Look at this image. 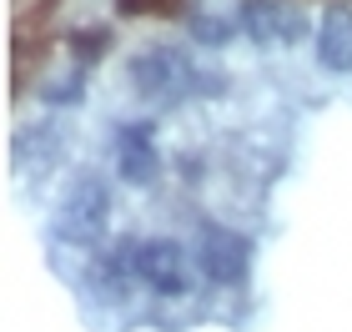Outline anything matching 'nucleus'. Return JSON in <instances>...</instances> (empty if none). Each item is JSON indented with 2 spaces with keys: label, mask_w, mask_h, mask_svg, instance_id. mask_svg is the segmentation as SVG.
I'll use <instances>...</instances> for the list:
<instances>
[{
  "label": "nucleus",
  "mask_w": 352,
  "mask_h": 332,
  "mask_svg": "<svg viewBox=\"0 0 352 332\" xmlns=\"http://www.w3.org/2000/svg\"><path fill=\"white\" fill-rule=\"evenodd\" d=\"M106 221H111V186L96 177V171H86V177H76L66 192H60L56 212H51V232H56V242L86 247L106 232Z\"/></svg>",
  "instance_id": "1"
},
{
  "label": "nucleus",
  "mask_w": 352,
  "mask_h": 332,
  "mask_svg": "<svg viewBox=\"0 0 352 332\" xmlns=\"http://www.w3.org/2000/svg\"><path fill=\"white\" fill-rule=\"evenodd\" d=\"M131 86L141 101H182L197 86V66L182 45L171 41H151L131 56Z\"/></svg>",
  "instance_id": "2"
},
{
  "label": "nucleus",
  "mask_w": 352,
  "mask_h": 332,
  "mask_svg": "<svg viewBox=\"0 0 352 332\" xmlns=\"http://www.w3.org/2000/svg\"><path fill=\"white\" fill-rule=\"evenodd\" d=\"M136 277L146 282L151 292H162V297H186L191 282H197V267H191L182 242H171V236H151V242L136 247Z\"/></svg>",
  "instance_id": "3"
},
{
  "label": "nucleus",
  "mask_w": 352,
  "mask_h": 332,
  "mask_svg": "<svg viewBox=\"0 0 352 332\" xmlns=\"http://www.w3.org/2000/svg\"><path fill=\"white\" fill-rule=\"evenodd\" d=\"M197 267L212 282H221V287H236V282H247V272H252V242L232 227L206 221L201 236H197Z\"/></svg>",
  "instance_id": "4"
},
{
  "label": "nucleus",
  "mask_w": 352,
  "mask_h": 332,
  "mask_svg": "<svg viewBox=\"0 0 352 332\" xmlns=\"http://www.w3.org/2000/svg\"><path fill=\"white\" fill-rule=\"evenodd\" d=\"M236 25L247 30L257 45H292L307 36V15H302L292 0H247Z\"/></svg>",
  "instance_id": "5"
},
{
  "label": "nucleus",
  "mask_w": 352,
  "mask_h": 332,
  "mask_svg": "<svg viewBox=\"0 0 352 332\" xmlns=\"http://www.w3.org/2000/svg\"><path fill=\"white\" fill-rule=\"evenodd\" d=\"M116 177L131 181V186H146L156 177V136H151L146 121L121 126V136H116Z\"/></svg>",
  "instance_id": "6"
},
{
  "label": "nucleus",
  "mask_w": 352,
  "mask_h": 332,
  "mask_svg": "<svg viewBox=\"0 0 352 332\" xmlns=\"http://www.w3.org/2000/svg\"><path fill=\"white\" fill-rule=\"evenodd\" d=\"M317 60L327 71H352V5H327L317 21Z\"/></svg>",
  "instance_id": "7"
},
{
  "label": "nucleus",
  "mask_w": 352,
  "mask_h": 332,
  "mask_svg": "<svg viewBox=\"0 0 352 332\" xmlns=\"http://www.w3.org/2000/svg\"><path fill=\"white\" fill-rule=\"evenodd\" d=\"M186 30H191V41H201V45H227L242 25H232L227 15H186Z\"/></svg>",
  "instance_id": "8"
},
{
  "label": "nucleus",
  "mask_w": 352,
  "mask_h": 332,
  "mask_svg": "<svg viewBox=\"0 0 352 332\" xmlns=\"http://www.w3.org/2000/svg\"><path fill=\"white\" fill-rule=\"evenodd\" d=\"M106 45H111V30H71V51H81L86 66L106 51Z\"/></svg>",
  "instance_id": "9"
},
{
  "label": "nucleus",
  "mask_w": 352,
  "mask_h": 332,
  "mask_svg": "<svg viewBox=\"0 0 352 332\" xmlns=\"http://www.w3.org/2000/svg\"><path fill=\"white\" fill-rule=\"evenodd\" d=\"M186 0H116L121 15H176Z\"/></svg>",
  "instance_id": "10"
}]
</instances>
